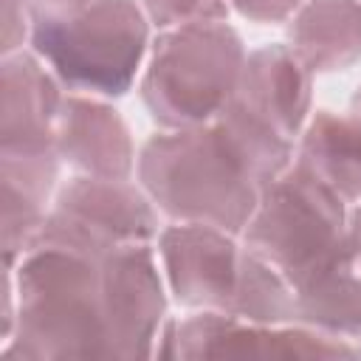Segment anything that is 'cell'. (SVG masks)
<instances>
[{"label": "cell", "instance_id": "5", "mask_svg": "<svg viewBox=\"0 0 361 361\" xmlns=\"http://www.w3.org/2000/svg\"><path fill=\"white\" fill-rule=\"evenodd\" d=\"M243 237L296 288L350 251V217L344 200L296 161L259 192Z\"/></svg>", "mask_w": 361, "mask_h": 361}, {"label": "cell", "instance_id": "4", "mask_svg": "<svg viewBox=\"0 0 361 361\" xmlns=\"http://www.w3.org/2000/svg\"><path fill=\"white\" fill-rule=\"evenodd\" d=\"M149 20L135 0H93L62 20H34L31 48L54 76L104 99L124 96L147 54Z\"/></svg>", "mask_w": 361, "mask_h": 361}, {"label": "cell", "instance_id": "7", "mask_svg": "<svg viewBox=\"0 0 361 361\" xmlns=\"http://www.w3.org/2000/svg\"><path fill=\"white\" fill-rule=\"evenodd\" d=\"M158 358H358L344 338L305 324H254L223 310H200L169 322L155 347Z\"/></svg>", "mask_w": 361, "mask_h": 361}, {"label": "cell", "instance_id": "21", "mask_svg": "<svg viewBox=\"0 0 361 361\" xmlns=\"http://www.w3.org/2000/svg\"><path fill=\"white\" fill-rule=\"evenodd\" d=\"M28 11L20 0H3V56L17 54L28 31Z\"/></svg>", "mask_w": 361, "mask_h": 361}, {"label": "cell", "instance_id": "13", "mask_svg": "<svg viewBox=\"0 0 361 361\" xmlns=\"http://www.w3.org/2000/svg\"><path fill=\"white\" fill-rule=\"evenodd\" d=\"M59 149L0 152V200H3V257L14 265L34 243L45 223V203L59 172Z\"/></svg>", "mask_w": 361, "mask_h": 361}, {"label": "cell", "instance_id": "6", "mask_svg": "<svg viewBox=\"0 0 361 361\" xmlns=\"http://www.w3.org/2000/svg\"><path fill=\"white\" fill-rule=\"evenodd\" d=\"M155 234V203L144 189L130 180L82 175L59 189L31 248L45 245L104 259L127 245H149Z\"/></svg>", "mask_w": 361, "mask_h": 361}, {"label": "cell", "instance_id": "10", "mask_svg": "<svg viewBox=\"0 0 361 361\" xmlns=\"http://www.w3.org/2000/svg\"><path fill=\"white\" fill-rule=\"evenodd\" d=\"M310 76L288 45H262L245 56L231 102L293 141L310 113Z\"/></svg>", "mask_w": 361, "mask_h": 361}, {"label": "cell", "instance_id": "19", "mask_svg": "<svg viewBox=\"0 0 361 361\" xmlns=\"http://www.w3.org/2000/svg\"><path fill=\"white\" fill-rule=\"evenodd\" d=\"M144 14L158 28H183L197 23H223L228 14L226 0H141Z\"/></svg>", "mask_w": 361, "mask_h": 361}, {"label": "cell", "instance_id": "25", "mask_svg": "<svg viewBox=\"0 0 361 361\" xmlns=\"http://www.w3.org/2000/svg\"><path fill=\"white\" fill-rule=\"evenodd\" d=\"M358 350H361V347H358Z\"/></svg>", "mask_w": 361, "mask_h": 361}, {"label": "cell", "instance_id": "11", "mask_svg": "<svg viewBox=\"0 0 361 361\" xmlns=\"http://www.w3.org/2000/svg\"><path fill=\"white\" fill-rule=\"evenodd\" d=\"M59 79L37 54H8L0 68V152L56 147V116L62 107Z\"/></svg>", "mask_w": 361, "mask_h": 361}, {"label": "cell", "instance_id": "15", "mask_svg": "<svg viewBox=\"0 0 361 361\" xmlns=\"http://www.w3.org/2000/svg\"><path fill=\"white\" fill-rule=\"evenodd\" d=\"M296 290V324L313 327L336 338H361V268L355 251L307 276Z\"/></svg>", "mask_w": 361, "mask_h": 361}, {"label": "cell", "instance_id": "2", "mask_svg": "<svg viewBox=\"0 0 361 361\" xmlns=\"http://www.w3.org/2000/svg\"><path fill=\"white\" fill-rule=\"evenodd\" d=\"M135 169L141 189L164 214L228 234H243L262 192L214 121L152 135L141 147Z\"/></svg>", "mask_w": 361, "mask_h": 361}, {"label": "cell", "instance_id": "20", "mask_svg": "<svg viewBox=\"0 0 361 361\" xmlns=\"http://www.w3.org/2000/svg\"><path fill=\"white\" fill-rule=\"evenodd\" d=\"M251 23H285L293 17L305 0H228Z\"/></svg>", "mask_w": 361, "mask_h": 361}, {"label": "cell", "instance_id": "22", "mask_svg": "<svg viewBox=\"0 0 361 361\" xmlns=\"http://www.w3.org/2000/svg\"><path fill=\"white\" fill-rule=\"evenodd\" d=\"M20 3L34 23V20H62V17L79 14L93 0H20Z\"/></svg>", "mask_w": 361, "mask_h": 361}, {"label": "cell", "instance_id": "9", "mask_svg": "<svg viewBox=\"0 0 361 361\" xmlns=\"http://www.w3.org/2000/svg\"><path fill=\"white\" fill-rule=\"evenodd\" d=\"M231 237L234 234L203 223H178L161 231L158 251L164 274L180 305L228 310L243 259V248H237Z\"/></svg>", "mask_w": 361, "mask_h": 361}, {"label": "cell", "instance_id": "24", "mask_svg": "<svg viewBox=\"0 0 361 361\" xmlns=\"http://www.w3.org/2000/svg\"><path fill=\"white\" fill-rule=\"evenodd\" d=\"M353 116L361 118V85H358V90L353 93Z\"/></svg>", "mask_w": 361, "mask_h": 361}, {"label": "cell", "instance_id": "16", "mask_svg": "<svg viewBox=\"0 0 361 361\" xmlns=\"http://www.w3.org/2000/svg\"><path fill=\"white\" fill-rule=\"evenodd\" d=\"M299 164L341 200H361V118L316 113L302 133Z\"/></svg>", "mask_w": 361, "mask_h": 361}, {"label": "cell", "instance_id": "3", "mask_svg": "<svg viewBox=\"0 0 361 361\" xmlns=\"http://www.w3.org/2000/svg\"><path fill=\"white\" fill-rule=\"evenodd\" d=\"M243 65L245 48L231 25L169 28L152 42L141 102L166 130L209 124L231 102Z\"/></svg>", "mask_w": 361, "mask_h": 361}, {"label": "cell", "instance_id": "14", "mask_svg": "<svg viewBox=\"0 0 361 361\" xmlns=\"http://www.w3.org/2000/svg\"><path fill=\"white\" fill-rule=\"evenodd\" d=\"M288 48L310 73L361 62V0H305L288 25Z\"/></svg>", "mask_w": 361, "mask_h": 361}, {"label": "cell", "instance_id": "8", "mask_svg": "<svg viewBox=\"0 0 361 361\" xmlns=\"http://www.w3.org/2000/svg\"><path fill=\"white\" fill-rule=\"evenodd\" d=\"M102 290L113 358L155 355L166 293L149 245H127L102 259Z\"/></svg>", "mask_w": 361, "mask_h": 361}, {"label": "cell", "instance_id": "17", "mask_svg": "<svg viewBox=\"0 0 361 361\" xmlns=\"http://www.w3.org/2000/svg\"><path fill=\"white\" fill-rule=\"evenodd\" d=\"M214 127L223 133L226 144L231 147V152L237 155V161L259 189L276 180L293 161V141H288L285 135L254 118L237 102H228L217 113Z\"/></svg>", "mask_w": 361, "mask_h": 361}, {"label": "cell", "instance_id": "23", "mask_svg": "<svg viewBox=\"0 0 361 361\" xmlns=\"http://www.w3.org/2000/svg\"><path fill=\"white\" fill-rule=\"evenodd\" d=\"M350 243H353V251H355V262L361 268V206L350 214Z\"/></svg>", "mask_w": 361, "mask_h": 361}, {"label": "cell", "instance_id": "1", "mask_svg": "<svg viewBox=\"0 0 361 361\" xmlns=\"http://www.w3.org/2000/svg\"><path fill=\"white\" fill-rule=\"evenodd\" d=\"M8 268L17 319L6 358H113L102 259L34 245Z\"/></svg>", "mask_w": 361, "mask_h": 361}, {"label": "cell", "instance_id": "12", "mask_svg": "<svg viewBox=\"0 0 361 361\" xmlns=\"http://www.w3.org/2000/svg\"><path fill=\"white\" fill-rule=\"evenodd\" d=\"M56 149L73 169L93 178L130 180L135 149L124 118L104 102L68 96L56 116Z\"/></svg>", "mask_w": 361, "mask_h": 361}, {"label": "cell", "instance_id": "18", "mask_svg": "<svg viewBox=\"0 0 361 361\" xmlns=\"http://www.w3.org/2000/svg\"><path fill=\"white\" fill-rule=\"evenodd\" d=\"M226 313L254 324H296V290L279 268L243 248L237 288Z\"/></svg>", "mask_w": 361, "mask_h": 361}]
</instances>
